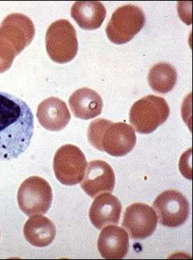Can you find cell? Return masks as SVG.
Instances as JSON below:
<instances>
[{
  "instance_id": "cell-1",
  "label": "cell",
  "mask_w": 193,
  "mask_h": 260,
  "mask_svg": "<svg viewBox=\"0 0 193 260\" xmlns=\"http://www.w3.org/2000/svg\"><path fill=\"white\" fill-rule=\"evenodd\" d=\"M33 115L22 100L0 92V160L16 159L29 147Z\"/></svg>"
},
{
  "instance_id": "cell-2",
  "label": "cell",
  "mask_w": 193,
  "mask_h": 260,
  "mask_svg": "<svg viewBox=\"0 0 193 260\" xmlns=\"http://www.w3.org/2000/svg\"><path fill=\"white\" fill-rule=\"evenodd\" d=\"M88 139L94 148L117 157L126 156L136 144L133 127L126 123H112L103 118L90 124Z\"/></svg>"
},
{
  "instance_id": "cell-3",
  "label": "cell",
  "mask_w": 193,
  "mask_h": 260,
  "mask_svg": "<svg viewBox=\"0 0 193 260\" xmlns=\"http://www.w3.org/2000/svg\"><path fill=\"white\" fill-rule=\"evenodd\" d=\"M35 36L33 22L21 13H12L0 25V74L10 69L15 57L27 48Z\"/></svg>"
},
{
  "instance_id": "cell-4",
  "label": "cell",
  "mask_w": 193,
  "mask_h": 260,
  "mask_svg": "<svg viewBox=\"0 0 193 260\" xmlns=\"http://www.w3.org/2000/svg\"><path fill=\"white\" fill-rule=\"evenodd\" d=\"M170 108L162 97L149 95L135 102L129 112V121L135 132L150 134L164 124L169 115Z\"/></svg>"
},
{
  "instance_id": "cell-5",
  "label": "cell",
  "mask_w": 193,
  "mask_h": 260,
  "mask_svg": "<svg viewBox=\"0 0 193 260\" xmlns=\"http://www.w3.org/2000/svg\"><path fill=\"white\" fill-rule=\"evenodd\" d=\"M45 42L49 57L56 63H68L77 55V33L74 26L66 19H59L49 26Z\"/></svg>"
},
{
  "instance_id": "cell-6",
  "label": "cell",
  "mask_w": 193,
  "mask_h": 260,
  "mask_svg": "<svg viewBox=\"0 0 193 260\" xmlns=\"http://www.w3.org/2000/svg\"><path fill=\"white\" fill-rule=\"evenodd\" d=\"M145 22V16L139 7L123 6L112 13L106 25V36L115 45L128 43L142 29Z\"/></svg>"
},
{
  "instance_id": "cell-7",
  "label": "cell",
  "mask_w": 193,
  "mask_h": 260,
  "mask_svg": "<svg viewBox=\"0 0 193 260\" xmlns=\"http://www.w3.org/2000/svg\"><path fill=\"white\" fill-rule=\"evenodd\" d=\"M53 202V191L49 182L40 176H31L24 180L18 191L20 209L26 215L44 214Z\"/></svg>"
},
{
  "instance_id": "cell-8",
  "label": "cell",
  "mask_w": 193,
  "mask_h": 260,
  "mask_svg": "<svg viewBox=\"0 0 193 260\" xmlns=\"http://www.w3.org/2000/svg\"><path fill=\"white\" fill-rule=\"evenodd\" d=\"M86 167V157L83 152L71 144L58 149L53 159L55 176L65 185H75L82 182Z\"/></svg>"
},
{
  "instance_id": "cell-9",
  "label": "cell",
  "mask_w": 193,
  "mask_h": 260,
  "mask_svg": "<svg viewBox=\"0 0 193 260\" xmlns=\"http://www.w3.org/2000/svg\"><path fill=\"white\" fill-rule=\"evenodd\" d=\"M160 223L167 228L183 224L189 216V204L184 194L176 190L163 191L153 204Z\"/></svg>"
},
{
  "instance_id": "cell-10",
  "label": "cell",
  "mask_w": 193,
  "mask_h": 260,
  "mask_svg": "<svg viewBox=\"0 0 193 260\" xmlns=\"http://www.w3.org/2000/svg\"><path fill=\"white\" fill-rule=\"evenodd\" d=\"M158 223L153 208L146 204L134 203L125 211L123 226L131 238L144 240L153 234Z\"/></svg>"
},
{
  "instance_id": "cell-11",
  "label": "cell",
  "mask_w": 193,
  "mask_h": 260,
  "mask_svg": "<svg viewBox=\"0 0 193 260\" xmlns=\"http://www.w3.org/2000/svg\"><path fill=\"white\" fill-rule=\"evenodd\" d=\"M115 174L112 167L103 160H94L87 165L81 186L91 198H95L100 193L113 191Z\"/></svg>"
},
{
  "instance_id": "cell-12",
  "label": "cell",
  "mask_w": 193,
  "mask_h": 260,
  "mask_svg": "<svg viewBox=\"0 0 193 260\" xmlns=\"http://www.w3.org/2000/svg\"><path fill=\"white\" fill-rule=\"evenodd\" d=\"M97 248L103 258L120 259L127 255L129 249V234L115 225L104 226L99 235Z\"/></svg>"
},
{
  "instance_id": "cell-13",
  "label": "cell",
  "mask_w": 193,
  "mask_h": 260,
  "mask_svg": "<svg viewBox=\"0 0 193 260\" xmlns=\"http://www.w3.org/2000/svg\"><path fill=\"white\" fill-rule=\"evenodd\" d=\"M122 204L110 193H103L95 197L89 210V218L97 229L110 224H118L121 215Z\"/></svg>"
},
{
  "instance_id": "cell-14",
  "label": "cell",
  "mask_w": 193,
  "mask_h": 260,
  "mask_svg": "<svg viewBox=\"0 0 193 260\" xmlns=\"http://www.w3.org/2000/svg\"><path fill=\"white\" fill-rule=\"evenodd\" d=\"M36 118L44 128L59 132L68 125L71 114L65 102L56 97H50L38 106Z\"/></svg>"
},
{
  "instance_id": "cell-15",
  "label": "cell",
  "mask_w": 193,
  "mask_h": 260,
  "mask_svg": "<svg viewBox=\"0 0 193 260\" xmlns=\"http://www.w3.org/2000/svg\"><path fill=\"white\" fill-rule=\"evenodd\" d=\"M70 109L76 118L90 120L101 114L103 103L101 96L89 88L74 91L68 100Z\"/></svg>"
},
{
  "instance_id": "cell-16",
  "label": "cell",
  "mask_w": 193,
  "mask_h": 260,
  "mask_svg": "<svg viewBox=\"0 0 193 260\" xmlns=\"http://www.w3.org/2000/svg\"><path fill=\"white\" fill-rule=\"evenodd\" d=\"M23 232L26 240L32 246L46 247L54 240L56 229L50 219L41 214H34L26 221Z\"/></svg>"
},
{
  "instance_id": "cell-17",
  "label": "cell",
  "mask_w": 193,
  "mask_h": 260,
  "mask_svg": "<svg viewBox=\"0 0 193 260\" xmlns=\"http://www.w3.org/2000/svg\"><path fill=\"white\" fill-rule=\"evenodd\" d=\"M106 16V9L100 2H76L71 9V18L82 29H97Z\"/></svg>"
},
{
  "instance_id": "cell-18",
  "label": "cell",
  "mask_w": 193,
  "mask_h": 260,
  "mask_svg": "<svg viewBox=\"0 0 193 260\" xmlns=\"http://www.w3.org/2000/svg\"><path fill=\"white\" fill-rule=\"evenodd\" d=\"M147 79L153 91L167 94L174 88L177 82V73L170 63L161 62L150 68Z\"/></svg>"
}]
</instances>
